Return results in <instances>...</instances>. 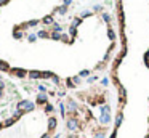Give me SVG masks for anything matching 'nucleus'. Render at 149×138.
Returning a JSON list of instances; mask_svg holds the SVG:
<instances>
[{
    "label": "nucleus",
    "mask_w": 149,
    "mask_h": 138,
    "mask_svg": "<svg viewBox=\"0 0 149 138\" xmlns=\"http://www.w3.org/2000/svg\"><path fill=\"white\" fill-rule=\"evenodd\" d=\"M66 11H67V7H66V5H61V7H58V8L55 10V13H59V15H66Z\"/></svg>",
    "instance_id": "a211bd4d"
},
{
    "label": "nucleus",
    "mask_w": 149,
    "mask_h": 138,
    "mask_svg": "<svg viewBox=\"0 0 149 138\" xmlns=\"http://www.w3.org/2000/svg\"><path fill=\"white\" fill-rule=\"evenodd\" d=\"M51 79H53V82H55V84H56V85H59V82H61V80H59V77H58L56 74H55V76H53Z\"/></svg>",
    "instance_id": "2f4dec72"
},
{
    "label": "nucleus",
    "mask_w": 149,
    "mask_h": 138,
    "mask_svg": "<svg viewBox=\"0 0 149 138\" xmlns=\"http://www.w3.org/2000/svg\"><path fill=\"white\" fill-rule=\"evenodd\" d=\"M117 137V129H114V132H112V135H111V138H116Z\"/></svg>",
    "instance_id": "e433bc0d"
},
{
    "label": "nucleus",
    "mask_w": 149,
    "mask_h": 138,
    "mask_svg": "<svg viewBox=\"0 0 149 138\" xmlns=\"http://www.w3.org/2000/svg\"><path fill=\"white\" fill-rule=\"evenodd\" d=\"M40 138H51V137H50V133H43Z\"/></svg>",
    "instance_id": "ea45409f"
},
{
    "label": "nucleus",
    "mask_w": 149,
    "mask_h": 138,
    "mask_svg": "<svg viewBox=\"0 0 149 138\" xmlns=\"http://www.w3.org/2000/svg\"><path fill=\"white\" fill-rule=\"evenodd\" d=\"M80 23H82V18H74L72 23H71V26H69V36L72 37V40L77 36V27L80 26Z\"/></svg>",
    "instance_id": "7ed1b4c3"
},
{
    "label": "nucleus",
    "mask_w": 149,
    "mask_h": 138,
    "mask_svg": "<svg viewBox=\"0 0 149 138\" xmlns=\"http://www.w3.org/2000/svg\"><path fill=\"white\" fill-rule=\"evenodd\" d=\"M148 101H149V98H148Z\"/></svg>",
    "instance_id": "79ce46f5"
},
{
    "label": "nucleus",
    "mask_w": 149,
    "mask_h": 138,
    "mask_svg": "<svg viewBox=\"0 0 149 138\" xmlns=\"http://www.w3.org/2000/svg\"><path fill=\"white\" fill-rule=\"evenodd\" d=\"M59 111H61V116L64 117V116H66V106H64V103H59Z\"/></svg>",
    "instance_id": "a878e982"
},
{
    "label": "nucleus",
    "mask_w": 149,
    "mask_h": 138,
    "mask_svg": "<svg viewBox=\"0 0 149 138\" xmlns=\"http://www.w3.org/2000/svg\"><path fill=\"white\" fill-rule=\"evenodd\" d=\"M3 127H5V125H3V122H0V130L3 129Z\"/></svg>",
    "instance_id": "a19ab883"
},
{
    "label": "nucleus",
    "mask_w": 149,
    "mask_h": 138,
    "mask_svg": "<svg viewBox=\"0 0 149 138\" xmlns=\"http://www.w3.org/2000/svg\"><path fill=\"white\" fill-rule=\"evenodd\" d=\"M56 125H58V121H56V117H48V122H47V130L48 132H55V129H56Z\"/></svg>",
    "instance_id": "0eeeda50"
},
{
    "label": "nucleus",
    "mask_w": 149,
    "mask_h": 138,
    "mask_svg": "<svg viewBox=\"0 0 149 138\" xmlns=\"http://www.w3.org/2000/svg\"><path fill=\"white\" fill-rule=\"evenodd\" d=\"M66 125H67V129L71 130V132H77V130H80V122H79V119H77V117H74V116L66 121Z\"/></svg>",
    "instance_id": "20e7f679"
},
{
    "label": "nucleus",
    "mask_w": 149,
    "mask_h": 138,
    "mask_svg": "<svg viewBox=\"0 0 149 138\" xmlns=\"http://www.w3.org/2000/svg\"><path fill=\"white\" fill-rule=\"evenodd\" d=\"M66 85H67L69 88H74V87H76V85H74V82H72V79H71V77H69L67 80H66Z\"/></svg>",
    "instance_id": "cd10ccee"
},
{
    "label": "nucleus",
    "mask_w": 149,
    "mask_h": 138,
    "mask_svg": "<svg viewBox=\"0 0 149 138\" xmlns=\"http://www.w3.org/2000/svg\"><path fill=\"white\" fill-rule=\"evenodd\" d=\"M40 21L39 19H31V21H27V23H23V24L19 26L21 29H29V27H35L37 24H39Z\"/></svg>",
    "instance_id": "6e6552de"
},
{
    "label": "nucleus",
    "mask_w": 149,
    "mask_h": 138,
    "mask_svg": "<svg viewBox=\"0 0 149 138\" xmlns=\"http://www.w3.org/2000/svg\"><path fill=\"white\" fill-rule=\"evenodd\" d=\"M92 15H93L92 11H84V13H82V16H80V18H88V16H92Z\"/></svg>",
    "instance_id": "473e14b6"
},
{
    "label": "nucleus",
    "mask_w": 149,
    "mask_h": 138,
    "mask_svg": "<svg viewBox=\"0 0 149 138\" xmlns=\"http://www.w3.org/2000/svg\"><path fill=\"white\" fill-rule=\"evenodd\" d=\"M35 103L34 101H29V100H23V101H19L18 103V108L16 109L18 111H21L23 114H26V113H31V111H34L35 109Z\"/></svg>",
    "instance_id": "f257e3e1"
},
{
    "label": "nucleus",
    "mask_w": 149,
    "mask_h": 138,
    "mask_svg": "<svg viewBox=\"0 0 149 138\" xmlns=\"http://www.w3.org/2000/svg\"><path fill=\"white\" fill-rule=\"evenodd\" d=\"M42 23H43L45 26H53V24H55L53 15H47V16H43V18H42Z\"/></svg>",
    "instance_id": "f8f14e48"
},
{
    "label": "nucleus",
    "mask_w": 149,
    "mask_h": 138,
    "mask_svg": "<svg viewBox=\"0 0 149 138\" xmlns=\"http://www.w3.org/2000/svg\"><path fill=\"white\" fill-rule=\"evenodd\" d=\"M79 76H80V77H88V76H90V71H88V69H84V71H80V74H79Z\"/></svg>",
    "instance_id": "bb28decb"
},
{
    "label": "nucleus",
    "mask_w": 149,
    "mask_h": 138,
    "mask_svg": "<svg viewBox=\"0 0 149 138\" xmlns=\"http://www.w3.org/2000/svg\"><path fill=\"white\" fill-rule=\"evenodd\" d=\"M16 121H18V119L15 117V116H13V117L7 119V121L3 122V125H5V127H11V125H13V124H15V122H16Z\"/></svg>",
    "instance_id": "f3484780"
},
{
    "label": "nucleus",
    "mask_w": 149,
    "mask_h": 138,
    "mask_svg": "<svg viewBox=\"0 0 149 138\" xmlns=\"http://www.w3.org/2000/svg\"><path fill=\"white\" fill-rule=\"evenodd\" d=\"M10 0H0V7H3V5H8Z\"/></svg>",
    "instance_id": "f704fd0d"
},
{
    "label": "nucleus",
    "mask_w": 149,
    "mask_h": 138,
    "mask_svg": "<svg viewBox=\"0 0 149 138\" xmlns=\"http://www.w3.org/2000/svg\"><path fill=\"white\" fill-rule=\"evenodd\" d=\"M108 37H109V39H111L112 42L116 40V37H117V36H116V32H114V29H111V27L108 29Z\"/></svg>",
    "instance_id": "aec40b11"
},
{
    "label": "nucleus",
    "mask_w": 149,
    "mask_h": 138,
    "mask_svg": "<svg viewBox=\"0 0 149 138\" xmlns=\"http://www.w3.org/2000/svg\"><path fill=\"white\" fill-rule=\"evenodd\" d=\"M35 105H40V106L48 105V95L47 93H39L37 98H35Z\"/></svg>",
    "instance_id": "423d86ee"
},
{
    "label": "nucleus",
    "mask_w": 149,
    "mask_h": 138,
    "mask_svg": "<svg viewBox=\"0 0 149 138\" xmlns=\"http://www.w3.org/2000/svg\"><path fill=\"white\" fill-rule=\"evenodd\" d=\"M43 109H45V113H51V111H53V106L48 103V105H45V108H43Z\"/></svg>",
    "instance_id": "c756f323"
},
{
    "label": "nucleus",
    "mask_w": 149,
    "mask_h": 138,
    "mask_svg": "<svg viewBox=\"0 0 149 138\" xmlns=\"http://www.w3.org/2000/svg\"><path fill=\"white\" fill-rule=\"evenodd\" d=\"M95 80H96V77H95V76H93V77H88V82H90V84H92V82H95Z\"/></svg>",
    "instance_id": "58836bf2"
},
{
    "label": "nucleus",
    "mask_w": 149,
    "mask_h": 138,
    "mask_svg": "<svg viewBox=\"0 0 149 138\" xmlns=\"http://www.w3.org/2000/svg\"><path fill=\"white\" fill-rule=\"evenodd\" d=\"M101 84H103V85H108V84H109V80H108V79H103V80H101Z\"/></svg>",
    "instance_id": "c9c22d12"
},
{
    "label": "nucleus",
    "mask_w": 149,
    "mask_h": 138,
    "mask_svg": "<svg viewBox=\"0 0 149 138\" xmlns=\"http://www.w3.org/2000/svg\"><path fill=\"white\" fill-rule=\"evenodd\" d=\"M95 138H106L104 130H100V132H96V133H95Z\"/></svg>",
    "instance_id": "393cba45"
},
{
    "label": "nucleus",
    "mask_w": 149,
    "mask_h": 138,
    "mask_svg": "<svg viewBox=\"0 0 149 138\" xmlns=\"http://www.w3.org/2000/svg\"><path fill=\"white\" fill-rule=\"evenodd\" d=\"M103 21H104V23H108V24H111L112 18H111V15H109V13H103Z\"/></svg>",
    "instance_id": "4be33fe9"
},
{
    "label": "nucleus",
    "mask_w": 149,
    "mask_h": 138,
    "mask_svg": "<svg viewBox=\"0 0 149 138\" xmlns=\"http://www.w3.org/2000/svg\"><path fill=\"white\" fill-rule=\"evenodd\" d=\"M93 10H95V11H101V10H103V7H101V5H95V7H93Z\"/></svg>",
    "instance_id": "72a5a7b5"
},
{
    "label": "nucleus",
    "mask_w": 149,
    "mask_h": 138,
    "mask_svg": "<svg viewBox=\"0 0 149 138\" xmlns=\"http://www.w3.org/2000/svg\"><path fill=\"white\" fill-rule=\"evenodd\" d=\"M50 39L51 40H61V32H50Z\"/></svg>",
    "instance_id": "6ab92c4d"
},
{
    "label": "nucleus",
    "mask_w": 149,
    "mask_h": 138,
    "mask_svg": "<svg viewBox=\"0 0 149 138\" xmlns=\"http://www.w3.org/2000/svg\"><path fill=\"white\" fill-rule=\"evenodd\" d=\"M29 79H43V71H29Z\"/></svg>",
    "instance_id": "9b49d317"
},
{
    "label": "nucleus",
    "mask_w": 149,
    "mask_h": 138,
    "mask_svg": "<svg viewBox=\"0 0 149 138\" xmlns=\"http://www.w3.org/2000/svg\"><path fill=\"white\" fill-rule=\"evenodd\" d=\"M37 39H39V37H37V34H29V36H27V40L31 42V44H34Z\"/></svg>",
    "instance_id": "5701e85b"
},
{
    "label": "nucleus",
    "mask_w": 149,
    "mask_h": 138,
    "mask_svg": "<svg viewBox=\"0 0 149 138\" xmlns=\"http://www.w3.org/2000/svg\"><path fill=\"white\" fill-rule=\"evenodd\" d=\"M13 37H15L16 40H21V39L24 37V34H23V29H21L19 26H15V29H13Z\"/></svg>",
    "instance_id": "1a4fd4ad"
},
{
    "label": "nucleus",
    "mask_w": 149,
    "mask_h": 138,
    "mask_svg": "<svg viewBox=\"0 0 149 138\" xmlns=\"http://www.w3.org/2000/svg\"><path fill=\"white\" fill-rule=\"evenodd\" d=\"M71 3H72V0H64V5H66V7H69Z\"/></svg>",
    "instance_id": "4c0bfd02"
},
{
    "label": "nucleus",
    "mask_w": 149,
    "mask_h": 138,
    "mask_svg": "<svg viewBox=\"0 0 149 138\" xmlns=\"http://www.w3.org/2000/svg\"><path fill=\"white\" fill-rule=\"evenodd\" d=\"M125 95H127L125 88H124L122 85H119V96H120V105H122V103L125 105Z\"/></svg>",
    "instance_id": "2eb2a0df"
},
{
    "label": "nucleus",
    "mask_w": 149,
    "mask_h": 138,
    "mask_svg": "<svg viewBox=\"0 0 149 138\" xmlns=\"http://www.w3.org/2000/svg\"><path fill=\"white\" fill-rule=\"evenodd\" d=\"M122 122H124V113H122V111H119V113H117V116H116V122H114V127L119 130V127L122 125Z\"/></svg>",
    "instance_id": "9d476101"
},
{
    "label": "nucleus",
    "mask_w": 149,
    "mask_h": 138,
    "mask_svg": "<svg viewBox=\"0 0 149 138\" xmlns=\"http://www.w3.org/2000/svg\"><path fill=\"white\" fill-rule=\"evenodd\" d=\"M53 32H61L63 34V26L58 24V23H55V24H53Z\"/></svg>",
    "instance_id": "412c9836"
},
{
    "label": "nucleus",
    "mask_w": 149,
    "mask_h": 138,
    "mask_svg": "<svg viewBox=\"0 0 149 138\" xmlns=\"http://www.w3.org/2000/svg\"><path fill=\"white\" fill-rule=\"evenodd\" d=\"M67 109L71 111V113L76 114V113H77V109H79V106H77V103L74 101V100H69V101H67Z\"/></svg>",
    "instance_id": "ddd939ff"
},
{
    "label": "nucleus",
    "mask_w": 149,
    "mask_h": 138,
    "mask_svg": "<svg viewBox=\"0 0 149 138\" xmlns=\"http://www.w3.org/2000/svg\"><path fill=\"white\" fill-rule=\"evenodd\" d=\"M100 122H101V124H104V125L111 122V106H109V105L101 106V116H100Z\"/></svg>",
    "instance_id": "f03ea898"
},
{
    "label": "nucleus",
    "mask_w": 149,
    "mask_h": 138,
    "mask_svg": "<svg viewBox=\"0 0 149 138\" xmlns=\"http://www.w3.org/2000/svg\"><path fill=\"white\" fill-rule=\"evenodd\" d=\"M0 71H3V72H8V71H11V68H10V64L7 63V61L0 60Z\"/></svg>",
    "instance_id": "4468645a"
},
{
    "label": "nucleus",
    "mask_w": 149,
    "mask_h": 138,
    "mask_svg": "<svg viewBox=\"0 0 149 138\" xmlns=\"http://www.w3.org/2000/svg\"><path fill=\"white\" fill-rule=\"evenodd\" d=\"M71 79H72L74 85H79V84H80V76H76V77H71Z\"/></svg>",
    "instance_id": "c85d7f7f"
},
{
    "label": "nucleus",
    "mask_w": 149,
    "mask_h": 138,
    "mask_svg": "<svg viewBox=\"0 0 149 138\" xmlns=\"http://www.w3.org/2000/svg\"><path fill=\"white\" fill-rule=\"evenodd\" d=\"M10 72H11L15 77H19V79H24L26 76L29 74L27 71H26V69H23V68H11V71H10Z\"/></svg>",
    "instance_id": "39448f33"
},
{
    "label": "nucleus",
    "mask_w": 149,
    "mask_h": 138,
    "mask_svg": "<svg viewBox=\"0 0 149 138\" xmlns=\"http://www.w3.org/2000/svg\"><path fill=\"white\" fill-rule=\"evenodd\" d=\"M143 61H144V64L149 68V50H146V53H144V56H143Z\"/></svg>",
    "instance_id": "b1692460"
},
{
    "label": "nucleus",
    "mask_w": 149,
    "mask_h": 138,
    "mask_svg": "<svg viewBox=\"0 0 149 138\" xmlns=\"http://www.w3.org/2000/svg\"><path fill=\"white\" fill-rule=\"evenodd\" d=\"M37 37H39V39H50V32L48 31H39V32H37Z\"/></svg>",
    "instance_id": "dca6fc26"
},
{
    "label": "nucleus",
    "mask_w": 149,
    "mask_h": 138,
    "mask_svg": "<svg viewBox=\"0 0 149 138\" xmlns=\"http://www.w3.org/2000/svg\"><path fill=\"white\" fill-rule=\"evenodd\" d=\"M3 88H5V84L2 80H0V98L3 96Z\"/></svg>",
    "instance_id": "7c9ffc66"
}]
</instances>
